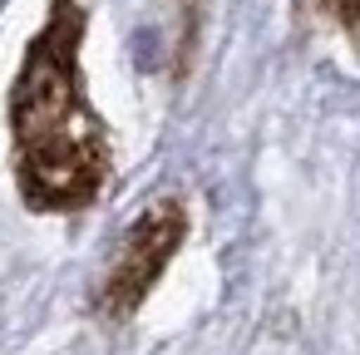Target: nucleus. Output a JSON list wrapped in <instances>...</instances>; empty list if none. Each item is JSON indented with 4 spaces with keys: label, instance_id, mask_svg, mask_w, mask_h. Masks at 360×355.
Here are the masks:
<instances>
[{
    "label": "nucleus",
    "instance_id": "f257e3e1",
    "mask_svg": "<svg viewBox=\"0 0 360 355\" xmlns=\"http://www.w3.org/2000/svg\"><path fill=\"white\" fill-rule=\"evenodd\" d=\"M84 6L50 0V15L25 45L11 84V163L30 212H79L109 178V129L89 104L84 70Z\"/></svg>",
    "mask_w": 360,
    "mask_h": 355
},
{
    "label": "nucleus",
    "instance_id": "f03ea898",
    "mask_svg": "<svg viewBox=\"0 0 360 355\" xmlns=\"http://www.w3.org/2000/svg\"><path fill=\"white\" fill-rule=\"evenodd\" d=\"M183 237H188V207H183V198H158V202H148V207L134 217V227L124 232V242H119V252H114V262H109V271H104V281H99L94 311H99L109 325H124V321L148 301V291H153V281L168 271V262L178 257Z\"/></svg>",
    "mask_w": 360,
    "mask_h": 355
},
{
    "label": "nucleus",
    "instance_id": "7ed1b4c3",
    "mask_svg": "<svg viewBox=\"0 0 360 355\" xmlns=\"http://www.w3.org/2000/svg\"><path fill=\"white\" fill-rule=\"evenodd\" d=\"M326 6H330V15H340V25L360 30V0H326Z\"/></svg>",
    "mask_w": 360,
    "mask_h": 355
}]
</instances>
